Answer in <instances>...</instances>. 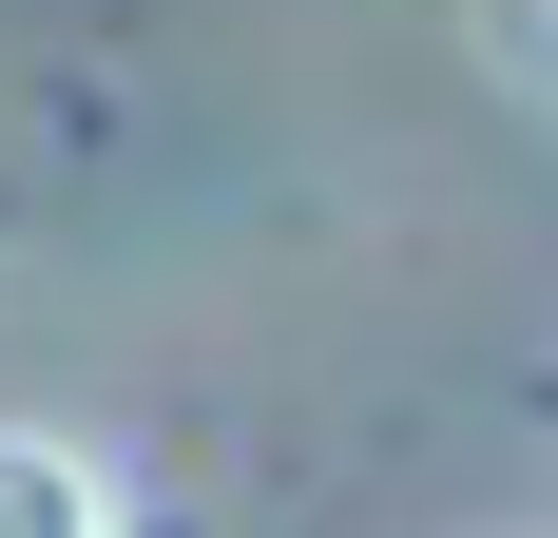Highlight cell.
Returning <instances> with one entry per match:
<instances>
[{
    "label": "cell",
    "mask_w": 558,
    "mask_h": 538,
    "mask_svg": "<svg viewBox=\"0 0 558 538\" xmlns=\"http://www.w3.org/2000/svg\"><path fill=\"white\" fill-rule=\"evenodd\" d=\"M0 538H116L97 462H77V442H0Z\"/></svg>",
    "instance_id": "cell-1"
}]
</instances>
